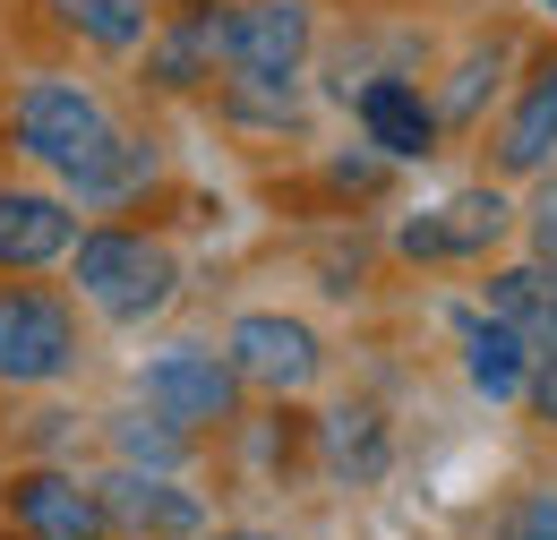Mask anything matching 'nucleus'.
I'll return each mask as SVG.
<instances>
[{"instance_id":"nucleus-12","label":"nucleus","mask_w":557,"mask_h":540,"mask_svg":"<svg viewBox=\"0 0 557 540\" xmlns=\"http://www.w3.org/2000/svg\"><path fill=\"white\" fill-rule=\"evenodd\" d=\"M223 17H232V0H189V9H172V26L146 35V86L198 95L214 69H223Z\"/></svg>"},{"instance_id":"nucleus-16","label":"nucleus","mask_w":557,"mask_h":540,"mask_svg":"<svg viewBox=\"0 0 557 540\" xmlns=\"http://www.w3.org/2000/svg\"><path fill=\"white\" fill-rule=\"evenodd\" d=\"M146 181H154V137H129V130H112L77 172H61V189H70L77 206H95V214L146 198Z\"/></svg>"},{"instance_id":"nucleus-22","label":"nucleus","mask_w":557,"mask_h":540,"mask_svg":"<svg viewBox=\"0 0 557 540\" xmlns=\"http://www.w3.org/2000/svg\"><path fill=\"white\" fill-rule=\"evenodd\" d=\"M386 181H395V155H377V146H351L326 163V189H344V198H377Z\"/></svg>"},{"instance_id":"nucleus-11","label":"nucleus","mask_w":557,"mask_h":540,"mask_svg":"<svg viewBox=\"0 0 557 540\" xmlns=\"http://www.w3.org/2000/svg\"><path fill=\"white\" fill-rule=\"evenodd\" d=\"M351 121H360V137H369L377 155H395V163H429L437 137H446L437 103L420 95V77H369V86L351 95Z\"/></svg>"},{"instance_id":"nucleus-10","label":"nucleus","mask_w":557,"mask_h":540,"mask_svg":"<svg viewBox=\"0 0 557 540\" xmlns=\"http://www.w3.org/2000/svg\"><path fill=\"white\" fill-rule=\"evenodd\" d=\"M497 181H541L557 172V52H532L523 61V86L497 121Z\"/></svg>"},{"instance_id":"nucleus-25","label":"nucleus","mask_w":557,"mask_h":540,"mask_svg":"<svg viewBox=\"0 0 557 540\" xmlns=\"http://www.w3.org/2000/svg\"><path fill=\"white\" fill-rule=\"evenodd\" d=\"M523 412L541 420V429H557V343L532 360V386H523Z\"/></svg>"},{"instance_id":"nucleus-17","label":"nucleus","mask_w":557,"mask_h":540,"mask_svg":"<svg viewBox=\"0 0 557 540\" xmlns=\"http://www.w3.org/2000/svg\"><path fill=\"white\" fill-rule=\"evenodd\" d=\"M318 455H326L335 480L369 489V480H386V464H395V438H386L377 404H335L326 420H318Z\"/></svg>"},{"instance_id":"nucleus-4","label":"nucleus","mask_w":557,"mask_h":540,"mask_svg":"<svg viewBox=\"0 0 557 540\" xmlns=\"http://www.w3.org/2000/svg\"><path fill=\"white\" fill-rule=\"evenodd\" d=\"M138 395L154 412H172L189 438H207V429H232L240 420V369H232V352H207V343H163L154 360L138 369Z\"/></svg>"},{"instance_id":"nucleus-15","label":"nucleus","mask_w":557,"mask_h":540,"mask_svg":"<svg viewBox=\"0 0 557 540\" xmlns=\"http://www.w3.org/2000/svg\"><path fill=\"white\" fill-rule=\"evenodd\" d=\"M481 309H488V318H506L532 352H549V343H557V267H549V258H515V267H497L481 283Z\"/></svg>"},{"instance_id":"nucleus-8","label":"nucleus","mask_w":557,"mask_h":540,"mask_svg":"<svg viewBox=\"0 0 557 540\" xmlns=\"http://www.w3.org/2000/svg\"><path fill=\"white\" fill-rule=\"evenodd\" d=\"M0 515L17 524L26 540H103V489L95 480L61 472V464H35V472H9L0 489Z\"/></svg>"},{"instance_id":"nucleus-20","label":"nucleus","mask_w":557,"mask_h":540,"mask_svg":"<svg viewBox=\"0 0 557 540\" xmlns=\"http://www.w3.org/2000/svg\"><path fill=\"white\" fill-rule=\"evenodd\" d=\"M214 103H223V121H240V130H275V137L309 121L300 77H223V86H214Z\"/></svg>"},{"instance_id":"nucleus-1","label":"nucleus","mask_w":557,"mask_h":540,"mask_svg":"<svg viewBox=\"0 0 557 540\" xmlns=\"http://www.w3.org/2000/svg\"><path fill=\"white\" fill-rule=\"evenodd\" d=\"M70 274H77V292H86V309L112 318V327H146V318H163V309L181 300V258H172V241L129 232V223L77 232Z\"/></svg>"},{"instance_id":"nucleus-23","label":"nucleus","mask_w":557,"mask_h":540,"mask_svg":"<svg viewBox=\"0 0 557 540\" xmlns=\"http://www.w3.org/2000/svg\"><path fill=\"white\" fill-rule=\"evenodd\" d=\"M497 540H557V489L515 498V506H506V524H497Z\"/></svg>"},{"instance_id":"nucleus-18","label":"nucleus","mask_w":557,"mask_h":540,"mask_svg":"<svg viewBox=\"0 0 557 540\" xmlns=\"http://www.w3.org/2000/svg\"><path fill=\"white\" fill-rule=\"evenodd\" d=\"M103 438H112V455H121L129 472H181V464H189V446H198L172 412H154V404L112 412V420H103Z\"/></svg>"},{"instance_id":"nucleus-9","label":"nucleus","mask_w":557,"mask_h":540,"mask_svg":"<svg viewBox=\"0 0 557 540\" xmlns=\"http://www.w3.org/2000/svg\"><path fill=\"white\" fill-rule=\"evenodd\" d=\"M103 489V524L129 540H198L207 532V498L198 489H181L172 472H103L95 480Z\"/></svg>"},{"instance_id":"nucleus-27","label":"nucleus","mask_w":557,"mask_h":540,"mask_svg":"<svg viewBox=\"0 0 557 540\" xmlns=\"http://www.w3.org/2000/svg\"><path fill=\"white\" fill-rule=\"evenodd\" d=\"M541 9H549V17H557V0H541Z\"/></svg>"},{"instance_id":"nucleus-3","label":"nucleus","mask_w":557,"mask_h":540,"mask_svg":"<svg viewBox=\"0 0 557 540\" xmlns=\"http://www.w3.org/2000/svg\"><path fill=\"white\" fill-rule=\"evenodd\" d=\"M77 369V309L52 283H0V386H52Z\"/></svg>"},{"instance_id":"nucleus-26","label":"nucleus","mask_w":557,"mask_h":540,"mask_svg":"<svg viewBox=\"0 0 557 540\" xmlns=\"http://www.w3.org/2000/svg\"><path fill=\"white\" fill-rule=\"evenodd\" d=\"M198 540H283V532H258V524H223V532H198Z\"/></svg>"},{"instance_id":"nucleus-2","label":"nucleus","mask_w":557,"mask_h":540,"mask_svg":"<svg viewBox=\"0 0 557 540\" xmlns=\"http://www.w3.org/2000/svg\"><path fill=\"white\" fill-rule=\"evenodd\" d=\"M9 130H17V155H35L44 172H77L121 121L103 112L95 86H77V77H35V86H17Z\"/></svg>"},{"instance_id":"nucleus-7","label":"nucleus","mask_w":557,"mask_h":540,"mask_svg":"<svg viewBox=\"0 0 557 540\" xmlns=\"http://www.w3.org/2000/svg\"><path fill=\"white\" fill-rule=\"evenodd\" d=\"M309 44H318L309 0H232V17H223V69L232 77H300Z\"/></svg>"},{"instance_id":"nucleus-5","label":"nucleus","mask_w":557,"mask_h":540,"mask_svg":"<svg viewBox=\"0 0 557 540\" xmlns=\"http://www.w3.org/2000/svg\"><path fill=\"white\" fill-rule=\"evenodd\" d=\"M523 214H515V198L497 189V181H481V189H455L446 206H429V214H412L404 232H395V249L412 258V267H481L488 249L515 232Z\"/></svg>"},{"instance_id":"nucleus-21","label":"nucleus","mask_w":557,"mask_h":540,"mask_svg":"<svg viewBox=\"0 0 557 540\" xmlns=\"http://www.w3.org/2000/svg\"><path fill=\"white\" fill-rule=\"evenodd\" d=\"M52 9L70 17L95 52H138L146 35H154V9L146 0H52Z\"/></svg>"},{"instance_id":"nucleus-13","label":"nucleus","mask_w":557,"mask_h":540,"mask_svg":"<svg viewBox=\"0 0 557 540\" xmlns=\"http://www.w3.org/2000/svg\"><path fill=\"white\" fill-rule=\"evenodd\" d=\"M77 249V214L52 189H0V274L61 267Z\"/></svg>"},{"instance_id":"nucleus-19","label":"nucleus","mask_w":557,"mask_h":540,"mask_svg":"<svg viewBox=\"0 0 557 540\" xmlns=\"http://www.w3.org/2000/svg\"><path fill=\"white\" fill-rule=\"evenodd\" d=\"M506 61H515V35H481L463 61L446 69V86H437V121L446 130H472L488 112V95H497V77H506Z\"/></svg>"},{"instance_id":"nucleus-14","label":"nucleus","mask_w":557,"mask_h":540,"mask_svg":"<svg viewBox=\"0 0 557 540\" xmlns=\"http://www.w3.org/2000/svg\"><path fill=\"white\" fill-rule=\"evenodd\" d=\"M455 327H463V378H472V395L481 404H523L541 352L515 335L506 318H488V309H455Z\"/></svg>"},{"instance_id":"nucleus-6","label":"nucleus","mask_w":557,"mask_h":540,"mask_svg":"<svg viewBox=\"0 0 557 540\" xmlns=\"http://www.w3.org/2000/svg\"><path fill=\"white\" fill-rule=\"evenodd\" d=\"M232 369H240V386H258V395H309L318 386V369H326V343L309 318H283V309H249V318H232Z\"/></svg>"},{"instance_id":"nucleus-24","label":"nucleus","mask_w":557,"mask_h":540,"mask_svg":"<svg viewBox=\"0 0 557 540\" xmlns=\"http://www.w3.org/2000/svg\"><path fill=\"white\" fill-rule=\"evenodd\" d=\"M523 241H532V258L557 267V172H541V189H532V206H523Z\"/></svg>"}]
</instances>
